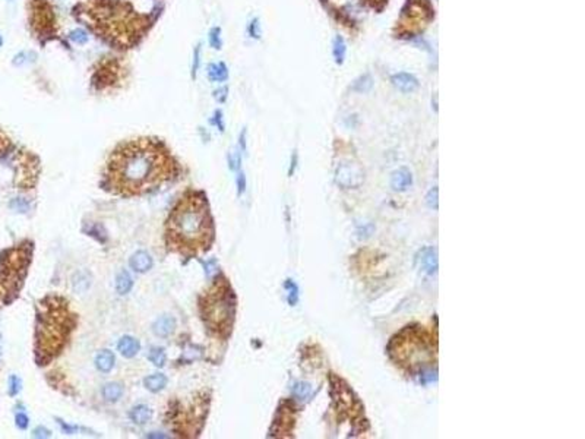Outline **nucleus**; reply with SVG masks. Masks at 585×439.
Returning <instances> with one entry per match:
<instances>
[{"mask_svg":"<svg viewBox=\"0 0 585 439\" xmlns=\"http://www.w3.org/2000/svg\"><path fill=\"white\" fill-rule=\"evenodd\" d=\"M249 32H250V35L255 37V38H259V37H261V29H259V21H258V19H253V21H252L250 28H249Z\"/></svg>","mask_w":585,"mask_h":439,"instance_id":"34","label":"nucleus"},{"mask_svg":"<svg viewBox=\"0 0 585 439\" xmlns=\"http://www.w3.org/2000/svg\"><path fill=\"white\" fill-rule=\"evenodd\" d=\"M131 268L136 272H146L152 268V258L145 250H139L133 253L131 258Z\"/></svg>","mask_w":585,"mask_h":439,"instance_id":"12","label":"nucleus"},{"mask_svg":"<svg viewBox=\"0 0 585 439\" xmlns=\"http://www.w3.org/2000/svg\"><path fill=\"white\" fill-rule=\"evenodd\" d=\"M75 326L76 315L66 299L47 296L38 303L35 325V359L38 365H47L57 357Z\"/></svg>","mask_w":585,"mask_h":439,"instance_id":"4","label":"nucleus"},{"mask_svg":"<svg viewBox=\"0 0 585 439\" xmlns=\"http://www.w3.org/2000/svg\"><path fill=\"white\" fill-rule=\"evenodd\" d=\"M148 357H149V360H151L154 365L158 366V367L165 365V360H167V356H165V353H164L162 349H152Z\"/></svg>","mask_w":585,"mask_h":439,"instance_id":"25","label":"nucleus"},{"mask_svg":"<svg viewBox=\"0 0 585 439\" xmlns=\"http://www.w3.org/2000/svg\"><path fill=\"white\" fill-rule=\"evenodd\" d=\"M179 175V164L160 139L138 138L123 142L105 166L104 186L117 196H142Z\"/></svg>","mask_w":585,"mask_h":439,"instance_id":"1","label":"nucleus"},{"mask_svg":"<svg viewBox=\"0 0 585 439\" xmlns=\"http://www.w3.org/2000/svg\"><path fill=\"white\" fill-rule=\"evenodd\" d=\"M31 3V24L37 37L41 40L53 38L57 32L56 16L51 5L47 0H29Z\"/></svg>","mask_w":585,"mask_h":439,"instance_id":"7","label":"nucleus"},{"mask_svg":"<svg viewBox=\"0 0 585 439\" xmlns=\"http://www.w3.org/2000/svg\"><path fill=\"white\" fill-rule=\"evenodd\" d=\"M176 328V319L173 316L164 315L158 318L152 325V331L157 337H168Z\"/></svg>","mask_w":585,"mask_h":439,"instance_id":"13","label":"nucleus"},{"mask_svg":"<svg viewBox=\"0 0 585 439\" xmlns=\"http://www.w3.org/2000/svg\"><path fill=\"white\" fill-rule=\"evenodd\" d=\"M199 53H201V47L198 45L196 50H195V62H193V76H196L198 72V68H199Z\"/></svg>","mask_w":585,"mask_h":439,"instance_id":"37","label":"nucleus"},{"mask_svg":"<svg viewBox=\"0 0 585 439\" xmlns=\"http://www.w3.org/2000/svg\"><path fill=\"white\" fill-rule=\"evenodd\" d=\"M291 393L297 400L305 401V400L312 397V387H310V383H307V382H296V383L292 385Z\"/></svg>","mask_w":585,"mask_h":439,"instance_id":"21","label":"nucleus"},{"mask_svg":"<svg viewBox=\"0 0 585 439\" xmlns=\"http://www.w3.org/2000/svg\"><path fill=\"white\" fill-rule=\"evenodd\" d=\"M201 316L208 331L214 336L227 338L231 333L236 315V299L228 281L217 280L199 299Z\"/></svg>","mask_w":585,"mask_h":439,"instance_id":"5","label":"nucleus"},{"mask_svg":"<svg viewBox=\"0 0 585 439\" xmlns=\"http://www.w3.org/2000/svg\"><path fill=\"white\" fill-rule=\"evenodd\" d=\"M420 266L424 272L427 274H435L438 269V255L433 248H424L422 250V255L419 258Z\"/></svg>","mask_w":585,"mask_h":439,"instance_id":"11","label":"nucleus"},{"mask_svg":"<svg viewBox=\"0 0 585 439\" xmlns=\"http://www.w3.org/2000/svg\"><path fill=\"white\" fill-rule=\"evenodd\" d=\"M133 286V280L128 271H120L116 278V290L119 294H126L131 292Z\"/></svg>","mask_w":585,"mask_h":439,"instance_id":"20","label":"nucleus"},{"mask_svg":"<svg viewBox=\"0 0 585 439\" xmlns=\"http://www.w3.org/2000/svg\"><path fill=\"white\" fill-rule=\"evenodd\" d=\"M123 394V388L120 383H107L102 390V395L107 401L114 403Z\"/></svg>","mask_w":585,"mask_h":439,"instance_id":"22","label":"nucleus"},{"mask_svg":"<svg viewBox=\"0 0 585 439\" xmlns=\"http://www.w3.org/2000/svg\"><path fill=\"white\" fill-rule=\"evenodd\" d=\"M336 183L345 189L359 188L363 183V172L357 164L344 161L336 169Z\"/></svg>","mask_w":585,"mask_h":439,"instance_id":"8","label":"nucleus"},{"mask_svg":"<svg viewBox=\"0 0 585 439\" xmlns=\"http://www.w3.org/2000/svg\"><path fill=\"white\" fill-rule=\"evenodd\" d=\"M285 289L288 292V303L294 306L297 302H299V287L296 286V283H292L291 280H287L285 283Z\"/></svg>","mask_w":585,"mask_h":439,"instance_id":"26","label":"nucleus"},{"mask_svg":"<svg viewBox=\"0 0 585 439\" xmlns=\"http://www.w3.org/2000/svg\"><path fill=\"white\" fill-rule=\"evenodd\" d=\"M225 92H227V88H221L219 91H215V95L219 94V101H224L225 100Z\"/></svg>","mask_w":585,"mask_h":439,"instance_id":"39","label":"nucleus"},{"mask_svg":"<svg viewBox=\"0 0 585 439\" xmlns=\"http://www.w3.org/2000/svg\"><path fill=\"white\" fill-rule=\"evenodd\" d=\"M117 349H119V351H120L125 357H133V356L139 351V349H141V344H139V341L135 340L133 337L126 336L119 341Z\"/></svg>","mask_w":585,"mask_h":439,"instance_id":"15","label":"nucleus"},{"mask_svg":"<svg viewBox=\"0 0 585 439\" xmlns=\"http://www.w3.org/2000/svg\"><path fill=\"white\" fill-rule=\"evenodd\" d=\"M217 269H218V265H217L215 259H209L208 262L205 263V271H206L208 276H212V272H215Z\"/></svg>","mask_w":585,"mask_h":439,"instance_id":"35","label":"nucleus"},{"mask_svg":"<svg viewBox=\"0 0 585 439\" xmlns=\"http://www.w3.org/2000/svg\"><path fill=\"white\" fill-rule=\"evenodd\" d=\"M391 185L395 190H407L413 185V176L407 169H399L394 172Z\"/></svg>","mask_w":585,"mask_h":439,"instance_id":"14","label":"nucleus"},{"mask_svg":"<svg viewBox=\"0 0 585 439\" xmlns=\"http://www.w3.org/2000/svg\"><path fill=\"white\" fill-rule=\"evenodd\" d=\"M219 28H212L209 32V43L214 48H221V40H219Z\"/></svg>","mask_w":585,"mask_h":439,"instance_id":"29","label":"nucleus"},{"mask_svg":"<svg viewBox=\"0 0 585 439\" xmlns=\"http://www.w3.org/2000/svg\"><path fill=\"white\" fill-rule=\"evenodd\" d=\"M214 242V221L209 204L202 192L185 193L171 209L165 224L168 250L196 256L206 252Z\"/></svg>","mask_w":585,"mask_h":439,"instance_id":"2","label":"nucleus"},{"mask_svg":"<svg viewBox=\"0 0 585 439\" xmlns=\"http://www.w3.org/2000/svg\"><path fill=\"white\" fill-rule=\"evenodd\" d=\"M208 78L212 81V82H224L227 78H228V72H227V68L224 63H211L208 66Z\"/></svg>","mask_w":585,"mask_h":439,"instance_id":"17","label":"nucleus"},{"mask_svg":"<svg viewBox=\"0 0 585 439\" xmlns=\"http://www.w3.org/2000/svg\"><path fill=\"white\" fill-rule=\"evenodd\" d=\"M75 16L116 48L136 45L149 28L148 16L123 0H87L75 8Z\"/></svg>","mask_w":585,"mask_h":439,"instance_id":"3","label":"nucleus"},{"mask_svg":"<svg viewBox=\"0 0 585 439\" xmlns=\"http://www.w3.org/2000/svg\"><path fill=\"white\" fill-rule=\"evenodd\" d=\"M151 416H152V410L144 404L133 407L131 411L132 422H135L136 424H145L151 419Z\"/></svg>","mask_w":585,"mask_h":439,"instance_id":"18","label":"nucleus"},{"mask_svg":"<svg viewBox=\"0 0 585 439\" xmlns=\"http://www.w3.org/2000/svg\"><path fill=\"white\" fill-rule=\"evenodd\" d=\"M21 390V380L18 376H11L9 379V393L11 395H16Z\"/></svg>","mask_w":585,"mask_h":439,"instance_id":"32","label":"nucleus"},{"mask_svg":"<svg viewBox=\"0 0 585 439\" xmlns=\"http://www.w3.org/2000/svg\"><path fill=\"white\" fill-rule=\"evenodd\" d=\"M427 205L433 209H438V188H433V189L429 192L427 195Z\"/></svg>","mask_w":585,"mask_h":439,"instance_id":"30","label":"nucleus"},{"mask_svg":"<svg viewBox=\"0 0 585 439\" xmlns=\"http://www.w3.org/2000/svg\"><path fill=\"white\" fill-rule=\"evenodd\" d=\"M345 51H347V47L345 43L341 37H336L334 40V58H335L336 63H342L344 58H345Z\"/></svg>","mask_w":585,"mask_h":439,"instance_id":"24","label":"nucleus"},{"mask_svg":"<svg viewBox=\"0 0 585 439\" xmlns=\"http://www.w3.org/2000/svg\"><path fill=\"white\" fill-rule=\"evenodd\" d=\"M16 424H18L21 429H25V427L28 426V417H27L25 414L19 413V414L16 416Z\"/></svg>","mask_w":585,"mask_h":439,"instance_id":"36","label":"nucleus"},{"mask_svg":"<svg viewBox=\"0 0 585 439\" xmlns=\"http://www.w3.org/2000/svg\"><path fill=\"white\" fill-rule=\"evenodd\" d=\"M372 87H373V79H372V76H370V75H363V76H360V78L354 82L353 89L357 91V92H367V91L372 89Z\"/></svg>","mask_w":585,"mask_h":439,"instance_id":"23","label":"nucleus"},{"mask_svg":"<svg viewBox=\"0 0 585 439\" xmlns=\"http://www.w3.org/2000/svg\"><path fill=\"white\" fill-rule=\"evenodd\" d=\"M228 166H230L231 170H237L239 169V166H240V155H239L237 151H233L228 155Z\"/></svg>","mask_w":585,"mask_h":439,"instance_id":"33","label":"nucleus"},{"mask_svg":"<svg viewBox=\"0 0 585 439\" xmlns=\"http://www.w3.org/2000/svg\"><path fill=\"white\" fill-rule=\"evenodd\" d=\"M436 379V372H432V370H422L420 372V382L426 385V383H430Z\"/></svg>","mask_w":585,"mask_h":439,"instance_id":"31","label":"nucleus"},{"mask_svg":"<svg viewBox=\"0 0 585 439\" xmlns=\"http://www.w3.org/2000/svg\"><path fill=\"white\" fill-rule=\"evenodd\" d=\"M120 79V69L117 68L116 62H105L101 65V69L95 71L92 82L94 85H98L100 89H104L108 85H113Z\"/></svg>","mask_w":585,"mask_h":439,"instance_id":"9","label":"nucleus"},{"mask_svg":"<svg viewBox=\"0 0 585 439\" xmlns=\"http://www.w3.org/2000/svg\"><path fill=\"white\" fill-rule=\"evenodd\" d=\"M32 248L16 246L6 250L0 258V306L12 302L22 287L27 268L31 262Z\"/></svg>","mask_w":585,"mask_h":439,"instance_id":"6","label":"nucleus"},{"mask_svg":"<svg viewBox=\"0 0 585 439\" xmlns=\"http://www.w3.org/2000/svg\"><path fill=\"white\" fill-rule=\"evenodd\" d=\"M2 44H3V40H2V37H0V47H2Z\"/></svg>","mask_w":585,"mask_h":439,"instance_id":"40","label":"nucleus"},{"mask_svg":"<svg viewBox=\"0 0 585 439\" xmlns=\"http://www.w3.org/2000/svg\"><path fill=\"white\" fill-rule=\"evenodd\" d=\"M95 366L101 372H110L114 366V354L110 350H102L95 357Z\"/></svg>","mask_w":585,"mask_h":439,"instance_id":"16","label":"nucleus"},{"mask_svg":"<svg viewBox=\"0 0 585 439\" xmlns=\"http://www.w3.org/2000/svg\"><path fill=\"white\" fill-rule=\"evenodd\" d=\"M144 383H145L146 390H149L151 393H158L167 385V378L162 373H155V375L148 376L144 380Z\"/></svg>","mask_w":585,"mask_h":439,"instance_id":"19","label":"nucleus"},{"mask_svg":"<svg viewBox=\"0 0 585 439\" xmlns=\"http://www.w3.org/2000/svg\"><path fill=\"white\" fill-rule=\"evenodd\" d=\"M69 40L75 44H85L88 41V34L84 29H75L69 34Z\"/></svg>","mask_w":585,"mask_h":439,"instance_id":"27","label":"nucleus"},{"mask_svg":"<svg viewBox=\"0 0 585 439\" xmlns=\"http://www.w3.org/2000/svg\"><path fill=\"white\" fill-rule=\"evenodd\" d=\"M392 84H394L395 88H398L402 92H413L414 89H417V87H419L417 78L407 72L395 73L394 76H392Z\"/></svg>","mask_w":585,"mask_h":439,"instance_id":"10","label":"nucleus"},{"mask_svg":"<svg viewBox=\"0 0 585 439\" xmlns=\"http://www.w3.org/2000/svg\"><path fill=\"white\" fill-rule=\"evenodd\" d=\"M237 183H239V192H240V193H242V192H245V188H246V180H245V175H243V173H242V175H239Z\"/></svg>","mask_w":585,"mask_h":439,"instance_id":"38","label":"nucleus"},{"mask_svg":"<svg viewBox=\"0 0 585 439\" xmlns=\"http://www.w3.org/2000/svg\"><path fill=\"white\" fill-rule=\"evenodd\" d=\"M12 149V142L11 139L3 133L0 132V157H3L5 154H8V151Z\"/></svg>","mask_w":585,"mask_h":439,"instance_id":"28","label":"nucleus"}]
</instances>
